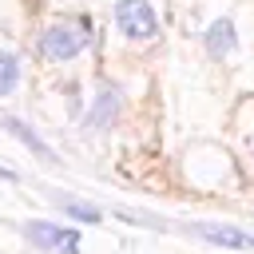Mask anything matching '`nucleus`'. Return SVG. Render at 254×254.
<instances>
[{
	"instance_id": "f257e3e1",
	"label": "nucleus",
	"mask_w": 254,
	"mask_h": 254,
	"mask_svg": "<svg viewBox=\"0 0 254 254\" xmlns=\"http://www.w3.org/2000/svg\"><path fill=\"white\" fill-rule=\"evenodd\" d=\"M87 44H91V24L87 20H60L40 36V48H44L48 60H71Z\"/></svg>"
},
{
	"instance_id": "f03ea898",
	"label": "nucleus",
	"mask_w": 254,
	"mask_h": 254,
	"mask_svg": "<svg viewBox=\"0 0 254 254\" xmlns=\"http://www.w3.org/2000/svg\"><path fill=\"white\" fill-rule=\"evenodd\" d=\"M111 16H115V28L127 40H155L159 36V16L147 0H115Z\"/></svg>"
},
{
	"instance_id": "7ed1b4c3",
	"label": "nucleus",
	"mask_w": 254,
	"mask_h": 254,
	"mask_svg": "<svg viewBox=\"0 0 254 254\" xmlns=\"http://www.w3.org/2000/svg\"><path fill=\"white\" fill-rule=\"evenodd\" d=\"M24 234L40 246V250H52V254H79V230L71 226H52V222H28Z\"/></svg>"
},
{
	"instance_id": "20e7f679",
	"label": "nucleus",
	"mask_w": 254,
	"mask_h": 254,
	"mask_svg": "<svg viewBox=\"0 0 254 254\" xmlns=\"http://www.w3.org/2000/svg\"><path fill=\"white\" fill-rule=\"evenodd\" d=\"M206 48H210V56H226L234 48V24L230 20H214L206 28Z\"/></svg>"
},
{
	"instance_id": "39448f33",
	"label": "nucleus",
	"mask_w": 254,
	"mask_h": 254,
	"mask_svg": "<svg viewBox=\"0 0 254 254\" xmlns=\"http://www.w3.org/2000/svg\"><path fill=\"white\" fill-rule=\"evenodd\" d=\"M119 107V91L115 87H107L103 95H99V103L91 107V115H87V131H99V127H107V119H111V111Z\"/></svg>"
},
{
	"instance_id": "423d86ee",
	"label": "nucleus",
	"mask_w": 254,
	"mask_h": 254,
	"mask_svg": "<svg viewBox=\"0 0 254 254\" xmlns=\"http://www.w3.org/2000/svg\"><path fill=\"white\" fill-rule=\"evenodd\" d=\"M198 234L210 238V242H218V246H250V234L230 230V226H198Z\"/></svg>"
},
{
	"instance_id": "0eeeda50",
	"label": "nucleus",
	"mask_w": 254,
	"mask_h": 254,
	"mask_svg": "<svg viewBox=\"0 0 254 254\" xmlns=\"http://www.w3.org/2000/svg\"><path fill=\"white\" fill-rule=\"evenodd\" d=\"M4 127H8V131H12L16 139H24V143H28V147H32V151H36L40 159H52V147H48V143H40V135H36V131H28V127H24L20 119H8Z\"/></svg>"
},
{
	"instance_id": "6e6552de",
	"label": "nucleus",
	"mask_w": 254,
	"mask_h": 254,
	"mask_svg": "<svg viewBox=\"0 0 254 254\" xmlns=\"http://www.w3.org/2000/svg\"><path fill=\"white\" fill-rule=\"evenodd\" d=\"M16 79H20L16 56H12V52H0V95H8V91L16 87Z\"/></svg>"
},
{
	"instance_id": "1a4fd4ad",
	"label": "nucleus",
	"mask_w": 254,
	"mask_h": 254,
	"mask_svg": "<svg viewBox=\"0 0 254 254\" xmlns=\"http://www.w3.org/2000/svg\"><path fill=\"white\" fill-rule=\"evenodd\" d=\"M60 206L75 218V222H99V210L87 206V202H75V198H60Z\"/></svg>"
},
{
	"instance_id": "9d476101",
	"label": "nucleus",
	"mask_w": 254,
	"mask_h": 254,
	"mask_svg": "<svg viewBox=\"0 0 254 254\" xmlns=\"http://www.w3.org/2000/svg\"><path fill=\"white\" fill-rule=\"evenodd\" d=\"M0 179H12V171H4V167H0Z\"/></svg>"
},
{
	"instance_id": "9b49d317",
	"label": "nucleus",
	"mask_w": 254,
	"mask_h": 254,
	"mask_svg": "<svg viewBox=\"0 0 254 254\" xmlns=\"http://www.w3.org/2000/svg\"><path fill=\"white\" fill-rule=\"evenodd\" d=\"M250 246H254V238H250Z\"/></svg>"
}]
</instances>
